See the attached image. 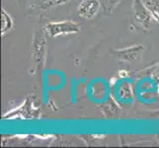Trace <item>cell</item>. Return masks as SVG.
I'll list each match as a JSON object with an SVG mask.
<instances>
[{"mask_svg": "<svg viewBox=\"0 0 159 148\" xmlns=\"http://www.w3.org/2000/svg\"><path fill=\"white\" fill-rule=\"evenodd\" d=\"M80 30V25L70 20L61 22H51L45 27L46 33L51 38L76 34V33H79Z\"/></svg>", "mask_w": 159, "mask_h": 148, "instance_id": "6da1fadb", "label": "cell"}, {"mask_svg": "<svg viewBox=\"0 0 159 148\" xmlns=\"http://www.w3.org/2000/svg\"><path fill=\"white\" fill-rule=\"evenodd\" d=\"M101 3H102V6L104 7L106 11L108 12H111V11L119 5L123 0H100Z\"/></svg>", "mask_w": 159, "mask_h": 148, "instance_id": "9c48e42d", "label": "cell"}, {"mask_svg": "<svg viewBox=\"0 0 159 148\" xmlns=\"http://www.w3.org/2000/svg\"><path fill=\"white\" fill-rule=\"evenodd\" d=\"M71 0H41L40 8L43 10H47L54 6H59V5L67 4Z\"/></svg>", "mask_w": 159, "mask_h": 148, "instance_id": "ba28073f", "label": "cell"}, {"mask_svg": "<svg viewBox=\"0 0 159 148\" xmlns=\"http://www.w3.org/2000/svg\"><path fill=\"white\" fill-rule=\"evenodd\" d=\"M145 47L143 45H135L129 47H125L122 49H116L113 53L119 59L123 61H136L142 56V52H144Z\"/></svg>", "mask_w": 159, "mask_h": 148, "instance_id": "277c9868", "label": "cell"}, {"mask_svg": "<svg viewBox=\"0 0 159 148\" xmlns=\"http://www.w3.org/2000/svg\"><path fill=\"white\" fill-rule=\"evenodd\" d=\"M46 53H47V40L45 38V35H43V32L40 30L35 34L32 43V47H31L32 59L38 67L43 68L46 60Z\"/></svg>", "mask_w": 159, "mask_h": 148, "instance_id": "7a4b0ae2", "label": "cell"}, {"mask_svg": "<svg viewBox=\"0 0 159 148\" xmlns=\"http://www.w3.org/2000/svg\"><path fill=\"white\" fill-rule=\"evenodd\" d=\"M143 2L153 15L154 20L159 22V0H143Z\"/></svg>", "mask_w": 159, "mask_h": 148, "instance_id": "52a82bcc", "label": "cell"}, {"mask_svg": "<svg viewBox=\"0 0 159 148\" xmlns=\"http://www.w3.org/2000/svg\"><path fill=\"white\" fill-rule=\"evenodd\" d=\"M102 3L100 0H82L78 6V15L84 19H93L99 13Z\"/></svg>", "mask_w": 159, "mask_h": 148, "instance_id": "5b68a950", "label": "cell"}, {"mask_svg": "<svg viewBox=\"0 0 159 148\" xmlns=\"http://www.w3.org/2000/svg\"><path fill=\"white\" fill-rule=\"evenodd\" d=\"M133 15L134 22L143 30H149L152 22L155 21L151 12L145 6L143 0H134Z\"/></svg>", "mask_w": 159, "mask_h": 148, "instance_id": "3957f363", "label": "cell"}, {"mask_svg": "<svg viewBox=\"0 0 159 148\" xmlns=\"http://www.w3.org/2000/svg\"><path fill=\"white\" fill-rule=\"evenodd\" d=\"M13 26V21L11 19L10 15L2 9V13H1V34L4 35L12 28Z\"/></svg>", "mask_w": 159, "mask_h": 148, "instance_id": "8992f818", "label": "cell"}]
</instances>
